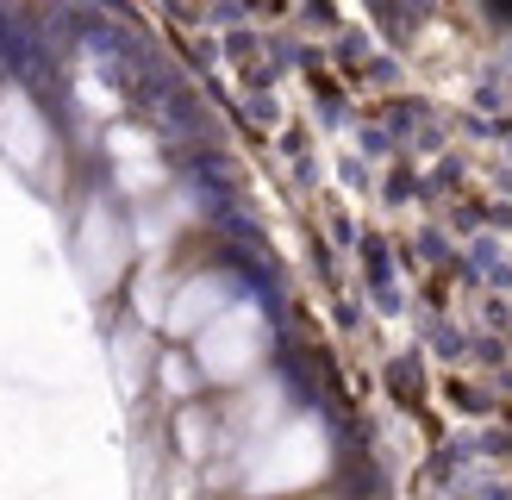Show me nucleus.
<instances>
[{
    "mask_svg": "<svg viewBox=\"0 0 512 500\" xmlns=\"http://www.w3.org/2000/svg\"><path fill=\"white\" fill-rule=\"evenodd\" d=\"M263 332V319H256V307H232L219 313L207 332H200V369L219 375V382H232V375H244L256 357H250V338Z\"/></svg>",
    "mask_w": 512,
    "mask_h": 500,
    "instance_id": "obj_1",
    "label": "nucleus"
},
{
    "mask_svg": "<svg viewBox=\"0 0 512 500\" xmlns=\"http://www.w3.org/2000/svg\"><path fill=\"white\" fill-rule=\"evenodd\" d=\"M0 138H7V150L25 163V169H38V150H44V119L25 107V94H7L0 100Z\"/></svg>",
    "mask_w": 512,
    "mask_h": 500,
    "instance_id": "obj_3",
    "label": "nucleus"
},
{
    "mask_svg": "<svg viewBox=\"0 0 512 500\" xmlns=\"http://www.w3.org/2000/svg\"><path fill=\"white\" fill-rule=\"evenodd\" d=\"M82 250H88V269L94 275H119V263H125V232L107 219V207H88V219H82Z\"/></svg>",
    "mask_w": 512,
    "mask_h": 500,
    "instance_id": "obj_4",
    "label": "nucleus"
},
{
    "mask_svg": "<svg viewBox=\"0 0 512 500\" xmlns=\"http://www.w3.org/2000/svg\"><path fill=\"white\" fill-rule=\"evenodd\" d=\"M225 294H232L225 275H200V282H188L182 288V307H169V332H207L219 313H232V307H225Z\"/></svg>",
    "mask_w": 512,
    "mask_h": 500,
    "instance_id": "obj_2",
    "label": "nucleus"
}]
</instances>
